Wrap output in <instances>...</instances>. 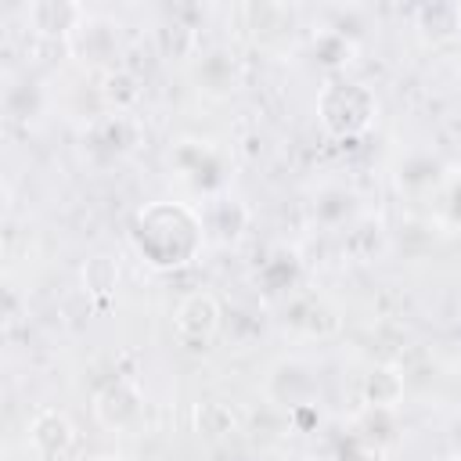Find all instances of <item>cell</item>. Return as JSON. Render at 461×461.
<instances>
[{
	"mask_svg": "<svg viewBox=\"0 0 461 461\" xmlns=\"http://www.w3.org/2000/svg\"><path fill=\"white\" fill-rule=\"evenodd\" d=\"M321 382H317V367L303 357H285L270 367L267 375V396L285 407V411H303L317 400Z\"/></svg>",
	"mask_w": 461,
	"mask_h": 461,
	"instance_id": "obj_5",
	"label": "cell"
},
{
	"mask_svg": "<svg viewBox=\"0 0 461 461\" xmlns=\"http://www.w3.org/2000/svg\"><path fill=\"white\" fill-rule=\"evenodd\" d=\"M202 223H205V234H216L220 241H234L245 230L249 212L238 198H212L209 209L202 212Z\"/></svg>",
	"mask_w": 461,
	"mask_h": 461,
	"instance_id": "obj_11",
	"label": "cell"
},
{
	"mask_svg": "<svg viewBox=\"0 0 461 461\" xmlns=\"http://www.w3.org/2000/svg\"><path fill=\"white\" fill-rule=\"evenodd\" d=\"M414 29L429 47H447L461 40V4H421L414 11Z\"/></svg>",
	"mask_w": 461,
	"mask_h": 461,
	"instance_id": "obj_8",
	"label": "cell"
},
{
	"mask_svg": "<svg viewBox=\"0 0 461 461\" xmlns=\"http://www.w3.org/2000/svg\"><path fill=\"white\" fill-rule=\"evenodd\" d=\"M101 40L104 43H115V25L112 22H104V18H94V14H86L79 25H76V32L68 36V47H72V54L79 58V61H108L115 50H108V47H101Z\"/></svg>",
	"mask_w": 461,
	"mask_h": 461,
	"instance_id": "obj_10",
	"label": "cell"
},
{
	"mask_svg": "<svg viewBox=\"0 0 461 461\" xmlns=\"http://www.w3.org/2000/svg\"><path fill=\"white\" fill-rule=\"evenodd\" d=\"M7 461H40V454L25 443V450H11V454H7Z\"/></svg>",
	"mask_w": 461,
	"mask_h": 461,
	"instance_id": "obj_17",
	"label": "cell"
},
{
	"mask_svg": "<svg viewBox=\"0 0 461 461\" xmlns=\"http://www.w3.org/2000/svg\"><path fill=\"white\" fill-rule=\"evenodd\" d=\"M29 447L40 454V461H65L76 447V425L61 411H40L29 425Z\"/></svg>",
	"mask_w": 461,
	"mask_h": 461,
	"instance_id": "obj_6",
	"label": "cell"
},
{
	"mask_svg": "<svg viewBox=\"0 0 461 461\" xmlns=\"http://www.w3.org/2000/svg\"><path fill=\"white\" fill-rule=\"evenodd\" d=\"M104 148L108 155H126L133 148V126L126 119V112H108L101 122L90 126V151Z\"/></svg>",
	"mask_w": 461,
	"mask_h": 461,
	"instance_id": "obj_12",
	"label": "cell"
},
{
	"mask_svg": "<svg viewBox=\"0 0 461 461\" xmlns=\"http://www.w3.org/2000/svg\"><path fill=\"white\" fill-rule=\"evenodd\" d=\"M198 83H202L205 94L223 97V94L234 90L238 68H234V61H230L223 50H209V54H202V61H198Z\"/></svg>",
	"mask_w": 461,
	"mask_h": 461,
	"instance_id": "obj_13",
	"label": "cell"
},
{
	"mask_svg": "<svg viewBox=\"0 0 461 461\" xmlns=\"http://www.w3.org/2000/svg\"><path fill=\"white\" fill-rule=\"evenodd\" d=\"M137 256L155 270L187 267L205 245L202 212L184 202H151L133 212L130 227Z\"/></svg>",
	"mask_w": 461,
	"mask_h": 461,
	"instance_id": "obj_1",
	"label": "cell"
},
{
	"mask_svg": "<svg viewBox=\"0 0 461 461\" xmlns=\"http://www.w3.org/2000/svg\"><path fill=\"white\" fill-rule=\"evenodd\" d=\"M375 112H378L375 94L364 83L346 79V76L328 79L321 86V94H317V119L339 140H349V137L367 133L371 122H375Z\"/></svg>",
	"mask_w": 461,
	"mask_h": 461,
	"instance_id": "obj_2",
	"label": "cell"
},
{
	"mask_svg": "<svg viewBox=\"0 0 461 461\" xmlns=\"http://www.w3.org/2000/svg\"><path fill=\"white\" fill-rule=\"evenodd\" d=\"M83 18H86V11L68 0H36L25 7V25L47 40H58V36L68 40Z\"/></svg>",
	"mask_w": 461,
	"mask_h": 461,
	"instance_id": "obj_7",
	"label": "cell"
},
{
	"mask_svg": "<svg viewBox=\"0 0 461 461\" xmlns=\"http://www.w3.org/2000/svg\"><path fill=\"white\" fill-rule=\"evenodd\" d=\"M194 425H198V436L205 439H227L230 432H238V414L223 400H205L194 411Z\"/></svg>",
	"mask_w": 461,
	"mask_h": 461,
	"instance_id": "obj_14",
	"label": "cell"
},
{
	"mask_svg": "<svg viewBox=\"0 0 461 461\" xmlns=\"http://www.w3.org/2000/svg\"><path fill=\"white\" fill-rule=\"evenodd\" d=\"M90 411L101 429L126 436V432L140 429V421H144V393L130 378H112L94 393Z\"/></svg>",
	"mask_w": 461,
	"mask_h": 461,
	"instance_id": "obj_3",
	"label": "cell"
},
{
	"mask_svg": "<svg viewBox=\"0 0 461 461\" xmlns=\"http://www.w3.org/2000/svg\"><path fill=\"white\" fill-rule=\"evenodd\" d=\"M79 277H83V288L90 295H112L119 285V263L108 252H94V256H86Z\"/></svg>",
	"mask_w": 461,
	"mask_h": 461,
	"instance_id": "obj_15",
	"label": "cell"
},
{
	"mask_svg": "<svg viewBox=\"0 0 461 461\" xmlns=\"http://www.w3.org/2000/svg\"><path fill=\"white\" fill-rule=\"evenodd\" d=\"M328 461H382V450H378V447H371V443H364V439H357V443L339 447Z\"/></svg>",
	"mask_w": 461,
	"mask_h": 461,
	"instance_id": "obj_16",
	"label": "cell"
},
{
	"mask_svg": "<svg viewBox=\"0 0 461 461\" xmlns=\"http://www.w3.org/2000/svg\"><path fill=\"white\" fill-rule=\"evenodd\" d=\"M360 393H364V403L371 411H393L403 400V375H400V367H393V364L371 367L364 375V382H360Z\"/></svg>",
	"mask_w": 461,
	"mask_h": 461,
	"instance_id": "obj_9",
	"label": "cell"
},
{
	"mask_svg": "<svg viewBox=\"0 0 461 461\" xmlns=\"http://www.w3.org/2000/svg\"><path fill=\"white\" fill-rule=\"evenodd\" d=\"M220 324H223L220 299L212 292H202V288L184 295L173 310V331L187 349H205L220 335Z\"/></svg>",
	"mask_w": 461,
	"mask_h": 461,
	"instance_id": "obj_4",
	"label": "cell"
},
{
	"mask_svg": "<svg viewBox=\"0 0 461 461\" xmlns=\"http://www.w3.org/2000/svg\"><path fill=\"white\" fill-rule=\"evenodd\" d=\"M450 461H461V454H454V457H450Z\"/></svg>",
	"mask_w": 461,
	"mask_h": 461,
	"instance_id": "obj_18",
	"label": "cell"
}]
</instances>
